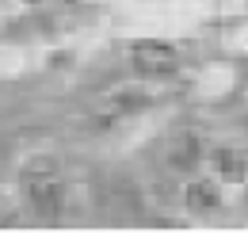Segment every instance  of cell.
<instances>
[{"mask_svg": "<svg viewBox=\"0 0 248 233\" xmlns=\"http://www.w3.org/2000/svg\"><path fill=\"white\" fill-rule=\"evenodd\" d=\"M130 65H134L141 77H164V73H172V69L180 65V54H176V46H168V42L141 38V42L130 46Z\"/></svg>", "mask_w": 248, "mask_h": 233, "instance_id": "1", "label": "cell"}, {"mask_svg": "<svg viewBox=\"0 0 248 233\" xmlns=\"http://www.w3.org/2000/svg\"><path fill=\"white\" fill-rule=\"evenodd\" d=\"M23 187H27V203H31L38 214H46V218L58 214V206H62V187H58V180H50V176H31Z\"/></svg>", "mask_w": 248, "mask_h": 233, "instance_id": "2", "label": "cell"}, {"mask_svg": "<svg viewBox=\"0 0 248 233\" xmlns=\"http://www.w3.org/2000/svg\"><path fill=\"white\" fill-rule=\"evenodd\" d=\"M164 157H168L172 172H195L199 161H202V146H199L195 134H176L168 142V149H164Z\"/></svg>", "mask_w": 248, "mask_h": 233, "instance_id": "3", "label": "cell"}, {"mask_svg": "<svg viewBox=\"0 0 248 233\" xmlns=\"http://www.w3.org/2000/svg\"><path fill=\"white\" fill-rule=\"evenodd\" d=\"M214 168L221 180H229V183H241L248 176V157L241 153L237 146H217L214 149Z\"/></svg>", "mask_w": 248, "mask_h": 233, "instance_id": "4", "label": "cell"}, {"mask_svg": "<svg viewBox=\"0 0 248 233\" xmlns=\"http://www.w3.org/2000/svg\"><path fill=\"white\" fill-rule=\"evenodd\" d=\"M221 195H217V183L214 180H191L187 183V206L191 210H217Z\"/></svg>", "mask_w": 248, "mask_h": 233, "instance_id": "5", "label": "cell"}, {"mask_svg": "<svg viewBox=\"0 0 248 233\" xmlns=\"http://www.w3.org/2000/svg\"><path fill=\"white\" fill-rule=\"evenodd\" d=\"M65 4H73V0H65Z\"/></svg>", "mask_w": 248, "mask_h": 233, "instance_id": "6", "label": "cell"}]
</instances>
